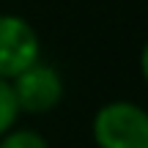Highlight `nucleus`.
<instances>
[{"label":"nucleus","mask_w":148,"mask_h":148,"mask_svg":"<svg viewBox=\"0 0 148 148\" xmlns=\"http://www.w3.org/2000/svg\"><path fill=\"white\" fill-rule=\"evenodd\" d=\"M99 148H148V112L134 101H110L93 118Z\"/></svg>","instance_id":"obj_1"},{"label":"nucleus","mask_w":148,"mask_h":148,"mask_svg":"<svg viewBox=\"0 0 148 148\" xmlns=\"http://www.w3.org/2000/svg\"><path fill=\"white\" fill-rule=\"evenodd\" d=\"M38 58H41V44L33 25L16 14H3L0 16V79L11 82L27 66L38 63Z\"/></svg>","instance_id":"obj_2"},{"label":"nucleus","mask_w":148,"mask_h":148,"mask_svg":"<svg viewBox=\"0 0 148 148\" xmlns=\"http://www.w3.org/2000/svg\"><path fill=\"white\" fill-rule=\"evenodd\" d=\"M8 85L19 112L44 115V112L55 110L63 99V77L41 60L27 66L22 74H16Z\"/></svg>","instance_id":"obj_3"},{"label":"nucleus","mask_w":148,"mask_h":148,"mask_svg":"<svg viewBox=\"0 0 148 148\" xmlns=\"http://www.w3.org/2000/svg\"><path fill=\"white\" fill-rule=\"evenodd\" d=\"M0 148H49L47 140L33 129H11L0 137Z\"/></svg>","instance_id":"obj_4"},{"label":"nucleus","mask_w":148,"mask_h":148,"mask_svg":"<svg viewBox=\"0 0 148 148\" xmlns=\"http://www.w3.org/2000/svg\"><path fill=\"white\" fill-rule=\"evenodd\" d=\"M16 115H19V107L14 101V93H11V85L5 79H0V137L11 132Z\"/></svg>","instance_id":"obj_5"},{"label":"nucleus","mask_w":148,"mask_h":148,"mask_svg":"<svg viewBox=\"0 0 148 148\" xmlns=\"http://www.w3.org/2000/svg\"><path fill=\"white\" fill-rule=\"evenodd\" d=\"M140 71H143V77H145V82H148V41H145V47H143V55H140Z\"/></svg>","instance_id":"obj_6"}]
</instances>
